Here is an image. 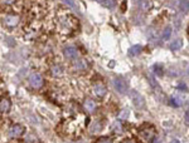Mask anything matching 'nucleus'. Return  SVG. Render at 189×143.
I'll return each instance as SVG.
<instances>
[{"instance_id": "f257e3e1", "label": "nucleus", "mask_w": 189, "mask_h": 143, "mask_svg": "<svg viewBox=\"0 0 189 143\" xmlns=\"http://www.w3.org/2000/svg\"><path fill=\"white\" fill-rule=\"evenodd\" d=\"M140 134L143 136L148 142H153L155 136H156V132H155V128L153 126H144L140 129Z\"/></svg>"}, {"instance_id": "5701e85b", "label": "nucleus", "mask_w": 189, "mask_h": 143, "mask_svg": "<svg viewBox=\"0 0 189 143\" xmlns=\"http://www.w3.org/2000/svg\"><path fill=\"white\" fill-rule=\"evenodd\" d=\"M14 2H15V0H2V3H4V4H8V5L13 4Z\"/></svg>"}, {"instance_id": "a878e982", "label": "nucleus", "mask_w": 189, "mask_h": 143, "mask_svg": "<svg viewBox=\"0 0 189 143\" xmlns=\"http://www.w3.org/2000/svg\"><path fill=\"white\" fill-rule=\"evenodd\" d=\"M178 88H179V89H184V90L186 89V87H185V84H184V83H181V84H179V87H178Z\"/></svg>"}, {"instance_id": "423d86ee", "label": "nucleus", "mask_w": 189, "mask_h": 143, "mask_svg": "<svg viewBox=\"0 0 189 143\" xmlns=\"http://www.w3.org/2000/svg\"><path fill=\"white\" fill-rule=\"evenodd\" d=\"M24 133V128H23V126H20V124H14V126H12L10 127V129H9V137L10 138H18V137H20L22 134Z\"/></svg>"}, {"instance_id": "393cba45", "label": "nucleus", "mask_w": 189, "mask_h": 143, "mask_svg": "<svg viewBox=\"0 0 189 143\" xmlns=\"http://www.w3.org/2000/svg\"><path fill=\"white\" fill-rule=\"evenodd\" d=\"M185 122H186V124L189 126V112L185 113Z\"/></svg>"}, {"instance_id": "dca6fc26", "label": "nucleus", "mask_w": 189, "mask_h": 143, "mask_svg": "<svg viewBox=\"0 0 189 143\" xmlns=\"http://www.w3.org/2000/svg\"><path fill=\"white\" fill-rule=\"evenodd\" d=\"M170 36H171V26H165V29L163 31V35H161V39L164 41H166V40L170 39Z\"/></svg>"}, {"instance_id": "c85d7f7f", "label": "nucleus", "mask_w": 189, "mask_h": 143, "mask_svg": "<svg viewBox=\"0 0 189 143\" xmlns=\"http://www.w3.org/2000/svg\"><path fill=\"white\" fill-rule=\"evenodd\" d=\"M97 2H99V0H97Z\"/></svg>"}, {"instance_id": "6e6552de", "label": "nucleus", "mask_w": 189, "mask_h": 143, "mask_svg": "<svg viewBox=\"0 0 189 143\" xmlns=\"http://www.w3.org/2000/svg\"><path fill=\"white\" fill-rule=\"evenodd\" d=\"M4 24L9 28H14L19 24V17L17 15H8L4 18Z\"/></svg>"}, {"instance_id": "bb28decb", "label": "nucleus", "mask_w": 189, "mask_h": 143, "mask_svg": "<svg viewBox=\"0 0 189 143\" xmlns=\"http://www.w3.org/2000/svg\"><path fill=\"white\" fill-rule=\"evenodd\" d=\"M170 143H180V142H179V141H178V139H173V141H171V142H170Z\"/></svg>"}, {"instance_id": "7ed1b4c3", "label": "nucleus", "mask_w": 189, "mask_h": 143, "mask_svg": "<svg viewBox=\"0 0 189 143\" xmlns=\"http://www.w3.org/2000/svg\"><path fill=\"white\" fill-rule=\"evenodd\" d=\"M112 85H114L115 90L119 92L120 94H125V93L127 92V89H129L127 83H126L124 79H121V78H115V79L112 80Z\"/></svg>"}, {"instance_id": "aec40b11", "label": "nucleus", "mask_w": 189, "mask_h": 143, "mask_svg": "<svg viewBox=\"0 0 189 143\" xmlns=\"http://www.w3.org/2000/svg\"><path fill=\"white\" fill-rule=\"evenodd\" d=\"M153 69H154V73H155L156 75H163V67H161V65L155 64V65L153 67Z\"/></svg>"}, {"instance_id": "9d476101", "label": "nucleus", "mask_w": 189, "mask_h": 143, "mask_svg": "<svg viewBox=\"0 0 189 143\" xmlns=\"http://www.w3.org/2000/svg\"><path fill=\"white\" fill-rule=\"evenodd\" d=\"M139 9L140 10H143V12H149L153 7V3H151V0H139Z\"/></svg>"}, {"instance_id": "1a4fd4ad", "label": "nucleus", "mask_w": 189, "mask_h": 143, "mask_svg": "<svg viewBox=\"0 0 189 143\" xmlns=\"http://www.w3.org/2000/svg\"><path fill=\"white\" fill-rule=\"evenodd\" d=\"M12 107V102L9 98H3L2 101H0V113H7L9 112Z\"/></svg>"}, {"instance_id": "6ab92c4d", "label": "nucleus", "mask_w": 189, "mask_h": 143, "mask_svg": "<svg viewBox=\"0 0 189 143\" xmlns=\"http://www.w3.org/2000/svg\"><path fill=\"white\" fill-rule=\"evenodd\" d=\"M101 128H102L101 123H100L99 121H96V123H94V124L91 127V133H97L99 131H101Z\"/></svg>"}, {"instance_id": "4be33fe9", "label": "nucleus", "mask_w": 189, "mask_h": 143, "mask_svg": "<svg viewBox=\"0 0 189 143\" xmlns=\"http://www.w3.org/2000/svg\"><path fill=\"white\" fill-rule=\"evenodd\" d=\"M63 2H64L67 5H69L72 9H77V7H76V4H74L73 0H63Z\"/></svg>"}, {"instance_id": "2eb2a0df", "label": "nucleus", "mask_w": 189, "mask_h": 143, "mask_svg": "<svg viewBox=\"0 0 189 143\" xmlns=\"http://www.w3.org/2000/svg\"><path fill=\"white\" fill-rule=\"evenodd\" d=\"M141 45H134V46H131L130 49H129V54L130 55H132V57H135V55H139L140 53H141Z\"/></svg>"}, {"instance_id": "4468645a", "label": "nucleus", "mask_w": 189, "mask_h": 143, "mask_svg": "<svg viewBox=\"0 0 189 143\" xmlns=\"http://www.w3.org/2000/svg\"><path fill=\"white\" fill-rule=\"evenodd\" d=\"M181 46H183V41H181L180 39H176V40L171 41V43H170V45H169L170 50H173V52H176V50H179Z\"/></svg>"}, {"instance_id": "ddd939ff", "label": "nucleus", "mask_w": 189, "mask_h": 143, "mask_svg": "<svg viewBox=\"0 0 189 143\" xmlns=\"http://www.w3.org/2000/svg\"><path fill=\"white\" fill-rule=\"evenodd\" d=\"M169 103L173 106V107H180L183 104V98L179 97V95H173V97L170 98Z\"/></svg>"}, {"instance_id": "39448f33", "label": "nucleus", "mask_w": 189, "mask_h": 143, "mask_svg": "<svg viewBox=\"0 0 189 143\" xmlns=\"http://www.w3.org/2000/svg\"><path fill=\"white\" fill-rule=\"evenodd\" d=\"M63 54H64V57H66L67 59H69V60H76L77 57H78V50H77L76 46L69 45V46H66L64 49H63Z\"/></svg>"}, {"instance_id": "cd10ccee", "label": "nucleus", "mask_w": 189, "mask_h": 143, "mask_svg": "<svg viewBox=\"0 0 189 143\" xmlns=\"http://www.w3.org/2000/svg\"><path fill=\"white\" fill-rule=\"evenodd\" d=\"M122 143H135V142H132V141H124Z\"/></svg>"}, {"instance_id": "f8f14e48", "label": "nucleus", "mask_w": 189, "mask_h": 143, "mask_svg": "<svg viewBox=\"0 0 189 143\" xmlns=\"http://www.w3.org/2000/svg\"><path fill=\"white\" fill-rule=\"evenodd\" d=\"M178 7L183 14H186L189 12V0H178Z\"/></svg>"}, {"instance_id": "f03ea898", "label": "nucleus", "mask_w": 189, "mask_h": 143, "mask_svg": "<svg viewBox=\"0 0 189 143\" xmlns=\"http://www.w3.org/2000/svg\"><path fill=\"white\" fill-rule=\"evenodd\" d=\"M28 82H29V85H30L33 89H39V88H42V85H43V77H42L39 73H32V74L29 75Z\"/></svg>"}, {"instance_id": "f3484780", "label": "nucleus", "mask_w": 189, "mask_h": 143, "mask_svg": "<svg viewBox=\"0 0 189 143\" xmlns=\"http://www.w3.org/2000/svg\"><path fill=\"white\" fill-rule=\"evenodd\" d=\"M101 4H102V7L109 8V9H114L116 7V2H115V0H104Z\"/></svg>"}, {"instance_id": "b1692460", "label": "nucleus", "mask_w": 189, "mask_h": 143, "mask_svg": "<svg viewBox=\"0 0 189 143\" xmlns=\"http://www.w3.org/2000/svg\"><path fill=\"white\" fill-rule=\"evenodd\" d=\"M99 143H112L110 139H107V138H102L101 141H99Z\"/></svg>"}, {"instance_id": "a211bd4d", "label": "nucleus", "mask_w": 189, "mask_h": 143, "mask_svg": "<svg viewBox=\"0 0 189 143\" xmlns=\"http://www.w3.org/2000/svg\"><path fill=\"white\" fill-rule=\"evenodd\" d=\"M51 72H52V75L59 77V75H62V67L61 65H54V67H52Z\"/></svg>"}, {"instance_id": "9b49d317", "label": "nucleus", "mask_w": 189, "mask_h": 143, "mask_svg": "<svg viewBox=\"0 0 189 143\" xmlns=\"http://www.w3.org/2000/svg\"><path fill=\"white\" fill-rule=\"evenodd\" d=\"M83 108H84L86 112L92 113L94 109H96V103H94L92 99H86L84 103H83Z\"/></svg>"}, {"instance_id": "412c9836", "label": "nucleus", "mask_w": 189, "mask_h": 143, "mask_svg": "<svg viewBox=\"0 0 189 143\" xmlns=\"http://www.w3.org/2000/svg\"><path fill=\"white\" fill-rule=\"evenodd\" d=\"M114 129H115V132H116V133H120V132L122 131V127H121V123H120L119 121H116V122L114 123Z\"/></svg>"}, {"instance_id": "0eeeda50", "label": "nucleus", "mask_w": 189, "mask_h": 143, "mask_svg": "<svg viewBox=\"0 0 189 143\" xmlns=\"http://www.w3.org/2000/svg\"><path fill=\"white\" fill-rule=\"evenodd\" d=\"M106 87L102 84V83H96L93 85V93H94V95H97L99 98H102V97H105V94H106Z\"/></svg>"}, {"instance_id": "20e7f679", "label": "nucleus", "mask_w": 189, "mask_h": 143, "mask_svg": "<svg viewBox=\"0 0 189 143\" xmlns=\"http://www.w3.org/2000/svg\"><path fill=\"white\" fill-rule=\"evenodd\" d=\"M130 98H131V101H132V103H134L135 107H137V108H144L145 102H144V98L141 97V94H139V93L135 92V90H131V92H130Z\"/></svg>"}]
</instances>
